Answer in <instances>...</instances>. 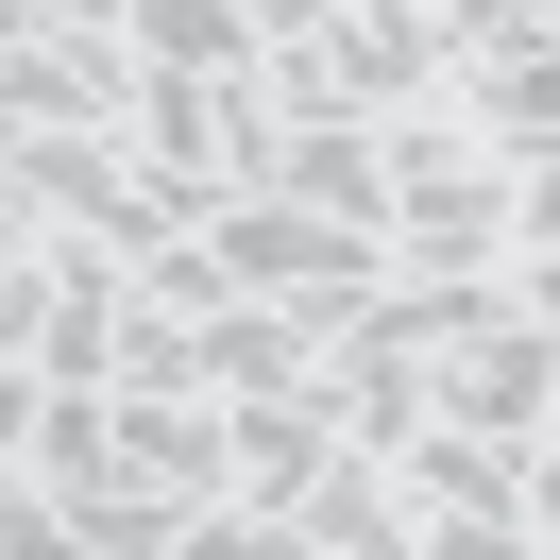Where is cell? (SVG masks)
Returning a JSON list of instances; mask_svg holds the SVG:
<instances>
[{
    "label": "cell",
    "mask_w": 560,
    "mask_h": 560,
    "mask_svg": "<svg viewBox=\"0 0 560 560\" xmlns=\"http://www.w3.org/2000/svg\"><path fill=\"white\" fill-rule=\"evenodd\" d=\"M424 424L544 458V424H560V323L544 306H492V323H458V340H424Z\"/></svg>",
    "instance_id": "3"
},
{
    "label": "cell",
    "mask_w": 560,
    "mask_h": 560,
    "mask_svg": "<svg viewBox=\"0 0 560 560\" xmlns=\"http://www.w3.org/2000/svg\"><path fill=\"white\" fill-rule=\"evenodd\" d=\"M323 442H340V390L289 374V390H221V492H238L255 526H289V492L323 476Z\"/></svg>",
    "instance_id": "6"
},
{
    "label": "cell",
    "mask_w": 560,
    "mask_h": 560,
    "mask_svg": "<svg viewBox=\"0 0 560 560\" xmlns=\"http://www.w3.org/2000/svg\"><path fill=\"white\" fill-rule=\"evenodd\" d=\"M0 153H18V103H0Z\"/></svg>",
    "instance_id": "10"
},
{
    "label": "cell",
    "mask_w": 560,
    "mask_h": 560,
    "mask_svg": "<svg viewBox=\"0 0 560 560\" xmlns=\"http://www.w3.org/2000/svg\"><path fill=\"white\" fill-rule=\"evenodd\" d=\"M0 187L35 205L51 238H103L119 272H137L153 238H187V205H171V187H153V171H137L119 137H85V119H18V153H0Z\"/></svg>",
    "instance_id": "2"
},
{
    "label": "cell",
    "mask_w": 560,
    "mask_h": 560,
    "mask_svg": "<svg viewBox=\"0 0 560 560\" xmlns=\"http://www.w3.org/2000/svg\"><path fill=\"white\" fill-rule=\"evenodd\" d=\"M323 85H340L357 119H408V103H442L458 85V51H442V0H340L323 35H289Z\"/></svg>",
    "instance_id": "5"
},
{
    "label": "cell",
    "mask_w": 560,
    "mask_h": 560,
    "mask_svg": "<svg viewBox=\"0 0 560 560\" xmlns=\"http://www.w3.org/2000/svg\"><path fill=\"white\" fill-rule=\"evenodd\" d=\"M238 18H255V35H272V51H289V35H323L340 0H238Z\"/></svg>",
    "instance_id": "9"
},
{
    "label": "cell",
    "mask_w": 560,
    "mask_h": 560,
    "mask_svg": "<svg viewBox=\"0 0 560 560\" xmlns=\"http://www.w3.org/2000/svg\"><path fill=\"white\" fill-rule=\"evenodd\" d=\"M187 238H205L238 289H374V272H390L374 221H323V205H289V187H205Z\"/></svg>",
    "instance_id": "4"
},
{
    "label": "cell",
    "mask_w": 560,
    "mask_h": 560,
    "mask_svg": "<svg viewBox=\"0 0 560 560\" xmlns=\"http://www.w3.org/2000/svg\"><path fill=\"white\" fill-rule=\"evenodd\" d=\"M119 51H153V69H255V18L238 0H119Z\"/></svg>",
    "instance_id": "8"
},
{
    "label": "cell",
    "mask_w": 560,
    "mask_h": 560,
    "mask_svg": "<svg viewBox=\"0 0 560 560\" xmlns=\"http://www.w3.org/2000/svg\"><path fill=\"white\" fill-rule=\"evenodd\" d=\"M289 560H408V492L374 442H323V476L289 492Z\"/></svg>",
    "instance_id": "7"
},
{
    "label": "cell",
    "mask_w": 560,
    "mask_h": 560,
    "mask_svg": "<svg viewBox=\"0 0 560 560\" xmlns=\"http://www.w3.org/2000/svg\"><path fill=\"white\" fill-rule=\"evenodd\" d=\"M374 458H390V492H408V544H424V560H476V544H526V560H544V544H560V476L510 458V442L408 424V442H374Z\"/></svg>",
    "instance_id": "1"
}]
</instances>
